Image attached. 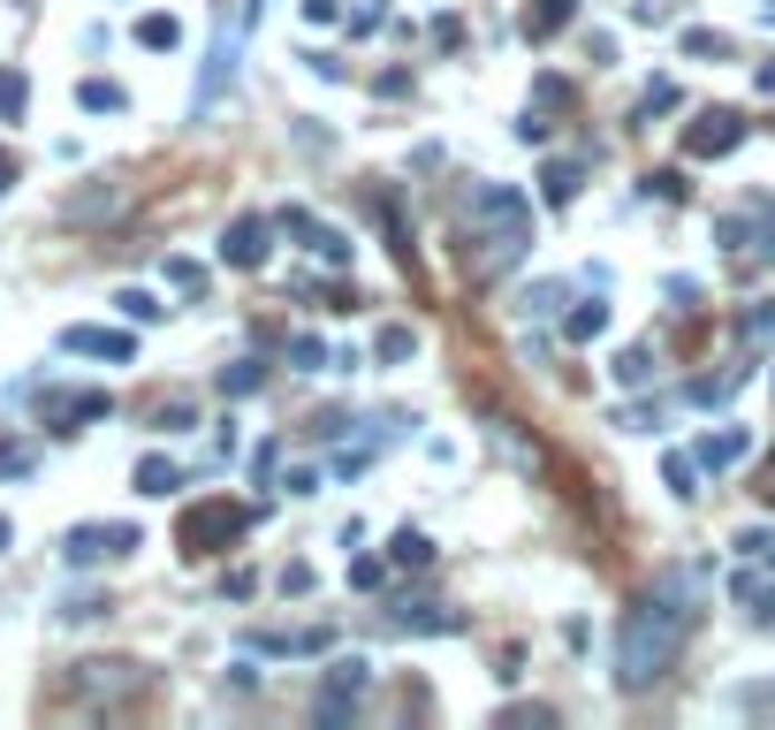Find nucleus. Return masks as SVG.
Returning a JSON list of instances; mask_svg holds the SVG:
<instances>
[{"instance_id": "56", "label": "nucleus", "mask_w": 775, "mask_h": 730, "mask_svg": "<svg viewBox=\"0 0 775 730\" xmlns=\"http://www.w3.org/2000/svg\"><path fill=\"white\" fill-rule=\"evenodd\" d=\"M768 388H775V373H768Z\"/></svg>"}, {"instance_id": "50", "label": "nucleus", "mask_w": 775, "mask_h": 730, "mask_svg": "<svg viewBox=\"0 0 775 730\" xmlns=\"http://www.w3.org/2000/svg\"><path fill=\"white\" fill-rule=\"evenodd\" d=\"M8 183H16V153H0V191H8Z\"/></svg>"}, {"instance_id": "26", "label": "nucleus", "mask_w": 775, "mask_h": 730, "mask_svg": "<svg viewBox=\"0 0 775 730\" xmlns=\"http://www.w3.org/2000/svg\"><path fill=\"white\" fill-rule=\"evenodd\" d=\"M677 107H685V91L669 85V77H654V85H646V99H639V123H654V115H677Z\"/></svg>"}, {"instance_id": "31", "label": "nucleus", "mask_w": 775, "mask_h": 730, "mask_svg": "<svg viewBox=\"0 0 775 730\" xmlns=\"http://www.w3.org/2000/svg\"><path fill=\"white\" fill-rule=\"evenodd\" d=\"M160 274H168V282L183 290V298H198V290H206V266H198V259H168Z\"/></svg>"}, {"instance_id": "9", "label": "nucleus", "mask_w": 775, "mask_h": 730, "mask_svg": "<svg viewBox=\"0 0 775 730\" xmlns=\"http://www.w3.org/2000/svg\"><path fill=\"white\" fill-rule=\"evenodd\" d=\"M266 252H274V221H258V214H236L228 228H220V259L228 266H266Z\"/></svg>"}, {"instance_id": "42", "label": "nucleus", "mask_w": 775, "mask_h": 730, "mask_svg": "<svg viewBox=\"0 0 775 730\" xmlns=\"http://www.w3.org/2000/svg\"><path fill=\"white\" fill-rule=\"evenodd\" d=\"M745 335H753V343H768V335H775V304H753V312H745Z\"/></svg>"}, {"instance_id": "35", "label": "nucleus", "mask_w": 775, "mask_h": 730, "mask_svg": "<svg viewBox=\"0 0 775 730\" xmlns=\"http://www.w3.org/2000/svg\"><path fill=\"white\" fill-rule=\"evenodd\" d=\"M115 304H122L129 320H160V312H168V304L153 298V290H115Z\"/></svg>"}, {"instance_id": "39", "label": "nucleus", "mask_w": 775, "mask_h": 730, "mask_svg": "<svg viewBox=\"0 0 775 730\" xmlns=\"http://www.w3.org/2000/svg\"><path fill=\"white\" fill-rule=\"evenodd\" d=\"M548 115H540V107H524V123H517V145H548Z\"/></svg>"}, {"instance_id": "52", "label": "nucleus", "mask_w": 775, "mask_h": 730, "mask_svg": "<svg viewBox=\"0 0 775 730\" xmlns=\"http://www.w3.org/2000/svg\"><path fill=\"white\" fill-rule=\"evenodd\" d=\"M761 503H768V510H775V473H768V487H761Z\"/></svg>"}, {"instance_id": "48", "label": "nucleus", "mask_w": 775, "mask_h": 730, "mask_svg": "<svg viewBox=\"0 0 775 730\" xmlns=\"http://www.w3.org/2000/svg\"><path fill=\"white\" fill-rule=\"evenodd\" d=\"M524 304H532V312H556V304H562V282H540V290H532Z\"/></svg>"}, {"instance_id": "54", "label": "nucleus", "mask_w": 775, "mask_h": 730, "mask_svg": "<svg viewBox=\"0 0 775 730\" xmlns=\"http://www.w3.org/2000/svg\"><path fill=\"white\" fill-rule=\"evenodd\" d=\"M761 16H768V23H775V0H761Z\"/></svg>"}, {"instance_id": "29", "label": "nucleus", "mask_w": 775, "mask_h": 730, "mask_svg": "<svg viewBox=\"0 0 775 730\" xmlns=\"http://www.w3.org/2000/svg\"><path fill=\"white\" fill-rule=\"evenodd\" d=\"M616 381H624V388H646V381H654V350L631 343L624 358H616Z\"/></svg>"}, {"instance_id": "27", "label": "nucleus", "mask_w": 775, "mask_h": 730, "mask_svg": "<svg viewBox=\"0 0 775 730\" xmlns=\"http://www.w3.org/2000/svg\"><path fill=\"white\" fill-rule=\"evenodd\" d=\"M677 46H685L691 61H723V53H730V39H723V31H707V23H691Z\"/></svg>"}, {"instance_id": "57", "label": "nucleus", "mask_w": 775, "mask_h": 730, "mask_svg": "<svg viewBox=\"0 0 775 730\" xmlns=\"http://www.w3.org/2000/svg\"><path fill=\"white\" fill-rule=\"evenodd\" d=\"M768 473H775V465H768Z\"/></svg>"}, {"instance_id": "6", "label": "nucleus", "mask_w": 775, "mask_h": 730, "mask_svg": "<svg viewBox=\"0 0 775 730\" xmlns=\"http://www.w3.org/2000/svg\"><path fill=\"white\" fill-rule=\"evenodd\" d=\"M46 427L53 434H77V427H91V419H107L115 411V396L107 388H46Z\"/></svg>"}, {"instance_id": "4", "label": "nucleus", "mask_w": 775, "mask_h": 730, "mask_svg": "<svg viewBox=\"0 0 775 730\" xmlns=\"http://www.w3.org/2000/svg\"><path fill=\"white\" fill-rule=\"evenodd\" d=\"M745 115H737V107H699V115H691L685 123V153L691 160H723V153H737V145H745Z\"/></svg>"}, {"instance_id": "14", "label": "nucleus", "mask_w": 775, "mask_h": 730, "mask_svg": "<svg viewBox=\"0 0 775 730\" xmlns=\"http://www.w3.org/2000/svg\"><path fill=\"white\" fill-rule=\"evenodd\" d=\"M586 191V160H548L540 168V206H570Z\"/></svg>"}, {"instance_id": "32", "label": "nucleus", "mask_w": 775, "mask_h": 730, "mask_svg": "<svg viewBox=\"0 0 775 730\" xmlns=\"http://www.w3.org/2000/svg\"><path fill=\"white\" fill-rule=\"evenodd\" d=\"M646 198H669V206H677V198H691V183L677 168H654L646 175Z\"/></svg>"}, {"instance_id": "55", "label": "nucleus", "mask_w": 775, "mask_h": 730, "mask_svg": "<svg viewBox=\"0 0 775 730\" xmlns=\"http://www.w3.org/2000/svg\"><path fill=\"white\" fill-rule=\"evenodd\" d=\"M768 252H775V214H768Z\"/></svg>"}, {"instance_id": "51", "label": "nucleus", "mask_w": 775, "mask_h": 730, "mask_svg": "<svg viewBox=\"0 0 775 730\" xmlns=\"http://www.w3.org/2000/svg\"><path fill=\"white\" fill-rule=\"evenodd\" d=\"M753 85H761V91H775V61H768V69H761V77H753Z\"/></svg>"}, {"instance_id": "28", "label": "nucleus", "mask_w": 775, "mask_h": 730, "mask_svg": "<svg viewBox=\"0 0 775 730\" xmlns=\"http://www.w3.org/2000/svg\"><path fill=\"white\" fill-rule=\"evenodd\" d=\"M661 479H669V495H677V503L699 495V465H691V457H661Z\"/></svg>"}, {"instance_id": "40", "label": "nucleus", "mask_w": 775, "mask_h": 730, "mask_svg": "<svg viewBox=\"0 0 775 730\" xmlns=\"http://www.w3.org/2000/svg\"><path fill=\"white\" fill-rule=\"evenodd\" d=\"M381 578H387V563H381V556H357V563H350V586H365V594H373Z\"/></svg>"}, {"instance_id": "44", "label": "nucleus", "mask_w": 775, "mask_h": 730, "mask_svg": "<svg viewBox=\"0 0 775 730\" xmlns=\"http://www.w3.org/2000/svg\"><path fill=\"white\" fill-rule=\"evenodd\" d=\"M373 91H381V99H403V91H411V69H381Z\"/></svg>"}, {"instance_id": "41", "label": "nucleus", "mask_w": 775, "mask_h": 730, "mask_svg": "<svg viewBox=\"0 0 775 730\" xmlns=\"http://www.w3.org/2000/svg\"><path fill=\"white\" fill-rule=\"evenodd\" d=\"M669 16H677V8H669V0H639V8H631V23H646V31H661V23H669Z\"/></svg>"}, {"instance_id": "47", "label": "nucleus", "mask_w": 775, "mask_h": 730, "mask_svg": "<svg viewBox=\"0 0 775 730\" xmlns=\"http://www.w3.org/2000/svg\"><path fill=\"white\" fill-rule=\"evenodd\" d=\"M282 594H312V563H290V571H282Z\"/></svg>"}, {"instance_id": "53", "label": "nucleus", "mask_w": 775, "mask_h": 730, "mask_svg": "<svg viewBox=\"0 0 775 730\" xmlns=\"http://www.w3.org/2000/svg\"><path fill=\"white\" fill-rule=\"evenodd\" d=\"M8 541H16V525H8V517H0V548H8Z\"/></svg>"}, {"instance_id": "18", "label": "nucleus", "mask_w": 775, "mask_h": 730, "mask_svg": "<svg viewBox=\"0 0 775 730\" xmlns=\"http://www.w3.org/2000/svg\"><path fill=\"white\" fill-rule=\"evenodd\" d=\"M570 16H578V0H532V8H524V39H532V46H540V39H556Z\"/></svg>"}, {"instance_id": "11", "label": "nucleus", "mask_w": 775, "mask_h": 730, "mask_svg": "<svg viewBox=\"0 0 775 730\" xmlns=\"http://www.w3.org/2000/svg\"><path fill=\"white\" fill-rule=\"evenodd\" d=\"M61 350H77V358H107V366H129V358H137V335H122V328H61Z\"/></svg>"}, {"instance_id": "15", "label": "nucleus", "mask_w": 775, "mask_h": 730, "mask_svg": "<svg viewBox=\"0 0 775 730\" xmlns=\"http://www.w3.org/2000/svg\"><path fill=\"white\" fill-rule=\"evenodd\" d=\"M395 624H403V632H464V616H457L449 602H403Z\"/></svg>"}, {"instance_id": "34", "label": "nucleus", "mask_w": 775, "mask_h": 730, "mask_svg": "<svg viewBox=\"0 0 775 730\" xmlns=\"http://www.w3.org/2000/svg\"><path fill=\"white\" fill-rule=\"evenodd\" d=\"M715 244H723V252H745V244H753V221H745V214H723V221H715Z\"/></svg>"}, {"instance_id": "45", "label": "nucleus", "mask_w": 775, "mask_h": 730, "mask_svg": "<svg viewBox=\"0 0 775 730\" xmlns=\"http://www.w3.org/2000/svg\"><path fill=\"white\" fill-rule=\"evenodd\" d=\"M304 23H343V0H304Z\"/></svg>"}, {"instance_id": "13", "label": "nucleus", "mask_w": 775, "mask_h": 730, "mask_svg": "<svg viewBox=\"0 0 775 730\" xmlns=\"http://www.w3.org/2000/svg\"><path fill=\"white\" fill-rule=\"evenodd\" d=\"M373 214H381V228H387L395 266H403V274H419V244H411V228H403V214H395V198H387V191H373Z\"/></svg>"}, {"instance_id": "38", "label": "nucleus", "mask_w": 775, "mask_h": 730, "mask_svg": "<svg viewBox=\"0 0 775 730\" xmlns=\"http://www.w3.org/2000/svg\"><path fill=\"white\" fill-rule=\"evenodd\" d=\"M433 46L457 53V46H464V16H433Z\"/></svg>"}, {"instance_id": "24", "label": "nucleus", "mask_w": 775, "mask_h": 730, "mask_svg": "<svg viewBox=\"0 0 775 730\" xmlns=\"http://www.w3.org/2000/svg\"><path fill=\"white\" fill-rule=\"evenodd\" d=\"M532 107H578V85L556 77V69H540V77H532Z\"/></svg>"}, {"instance_id": "8", "label": "nucleus", "mask_w": 775, "mask_h": 730, "mask_svg": "<svg viewBox=\"0 0 775 730\" xmlns=\"http://www.w3.org/2000/svg\"><path fill=\"white\" fill-rule=\"evenodd\" d=\"M365 685H373V662H365V654H335V662H327V692H320V723H343Z\"/></svg>"}, {"instance_id": "16", "label": "nucleus", "mask_w": 775, "mask_h": 730, "mask_svg": "<svg viewBox=\"0 0 775 730\" xmlns=\"http://www.w3.org/2000/svg\"><path fill=\"white\" fill-rule=\"evenodd\" d=\"M129 487L160 503V495H175V487H183V465H175V457H137V473H129Z\"/></svg>"}, {"instance_id": "49", "label": "nucleus", "mask_w": 775, "mask_h": 730, "mask_svg": "<svg viewBox=\"0 0 775 730\" xmlns=\"http://www.w3.org/2000/svg\"><path fill=\"white\" fill-rule=\"evenodd\" d=\"M282 487H290V495H320V473H312V465H297V473L282 479Z\"/></svg>"}, {"instance_id": "10", "label": "nucleus", "mask_w": 775, "mask_h": 730, "mask_svg": "<svg viewBox=\"0 0 775 730\" xmlns=\"http://www.w3.org/2000/svg\"><path fill=\"white\" fill-rule=\"evenodd\" d=\"M69 685L85 692V700H122V692H137L145 678H137V662H77Z\"/></svg>"}, {"instance_id": "21", "label": "nucleus", "mask_w": 775, "mask_h": 730, "mask_svg": "<svg viewBox=\"0 0 775 730\" xmlns=\"http://www.w3.org/2000/svg\"><path fill=\"white\" fill-rule=\"evenodd\" d=\"M77 107H85V115H122L129 91H122V85H107V77H85V85H77Z\"/></svg>"}, {"instance_id": "2", "label": "nucleus", "mask_w": 775, "mask_h": 730, "mask_svg": "<svg viewBox=\"0 0 775 730\" xmlns=\"http://www.w3.org/2000/svg\"><path fill=\"white\" fill-rule=\"evenodd\" d=\"M532 252V198L510 183H472L464 198V282H502Z\"/></svg>"}, {"instance_id": "17", "label": "nucleus", "mask_w": 775, "mask_h": 730, "mask_svg": "<svg viewBox=\"0 0 775 730\" xmlns=\"http://www.w3.org/2000/svg\"><path fill=\"white\" fill-rule=\"evenodd\" d=\"M387 563H395V571H426L433 541L419 533V525H395V533H387Z\"/></svg>"}, {"instance_id": "25", "label": "nucleus", "mask_w": 775, "mask_h": 730, "mask_svg": "<svg viewBox=\"0 0 775 730\" xmlns=\"http://www.w3.org/2000/svg\"><path fill=\"white\" fill-rule=\"evenodd\" d=\"M266 388V366L258 358H244V366H220V396H258Z\"/></svg>"}, {"instance_id": "23", "label": "nucleus", "mask_w": 775, "mask_h": 730, "mask_svg": "<svg viewBox=\"0 0 775 730\" xmlns=\"http://www.w3.org/2000/svg\"><path fill=\"white\" fill-rule=\"evenodd\" d=\"M23 107H31V77H23V69H0V123H23Z\"/></svg>"}, {"instance_id": "30", "label": "nucleus", "mask_w": 775, "mask_h": 730, "mask_svg": "<svg viewBox=\"0 0 775 730\" xmlns=\"http://www.w3.org/2000/svg\"><path fill=\"white\" fill-rule=\"evenodd\" d=\"M737 381H745V373H707V381H691V403H730Z\"/></svg>"}, {"instance_id": "37", "label": "nucleus", "mask_w": 775, "mask_h": 730, "mask_svg": "<svg viewBox=\"0 0 775 730\" xmlns=\"http://www.w3.org/2000/svg\"><path fill=\"white\" fill-rule=\"evenodd\" d=\"M31 465H39V457H31L23 441H0V479H23Z\"/></svg>"}, {"instance_id": "22", "label": "nucleus", "mask_w": 775, "mask_h": 730, "mask_svg": "<svg viewBox=\"0 0 775 730\" xmlns=\"http://www.w3.org/2000/svg\"><path fill=\"white\" fill-rule=\"evenodd\" d=\"M373 358H381V366H403V358H419V328H403V320H395V328H381Z\"/></svg>"}, {"instance_id": "20", "label": "nucleus", "mask_w": 775, "mask_h": 730, "mask_svg": "<svg viewBox=\"0 0 775 730\" xmlns=\"http://www.w3.org/2000/svg\"><path fill=\"white\" fill-rule=\"evenodd\" d=\"M137 46H145V53H175V46H183V23L153 8V16H137Z\"/></svg>"}, {"instance_id": "5", "label": "nucleus", "mask_w": 775, "mask_h": 730, "mask_svg": "<svg viewBox=\"0 0 775 730\" xmlns=\"http://www.w3.org/2000/svg\"><path fill=\"white\" fill-rule=\"evenodd\" d=\"M137 548V525H69V541H61V556L77 563V571H91V563H115Z\"/></svg>"}, {"instance_id": "46", "label": "nucleus", "mask_w": 775, "mask_h": 730, "mask_svg": "<svg viewBox=\"0 0 775 730\" xmlns=\"http://www.w3.org/2000/svg\"><path fill=\"white\" fill-rule=\"evenodd\" d=\"M252 586H258L252 571H228V578H220V594H228V602H252Z\"/></svg>"}, {"instance_id": "7", "label": "nucleus", "mask_w": 775, "mask_h": 730, "mask_svg": "<svg viewBox=\"0 0 775 730\" xmlns=\"http://www.w3.org/2000/svg\"><path fill=\"white\" fill-rule=\"evenodd\" d=\"M290 244H304L312 259H327V266H350V236L343 228H327L320 214H304V206H282V221H274Z\"/></svg>"}, {"instance_id": "43", "label": "nucleus", "mask_w": 775, "mask_h": 730, "mask_svg": "<svg viewBox=\"0 0 775 730\" xmlns=\"http://www.w3.org/2000/svg\"><path fill=\"white\" fill-rule=\"evenodd\" d=\"M153 427H160V434H183V427H190V403H160V411H153Z\"/></svg>"}, {"instance_id": "33", "label": "nucleus", "mask_w": 775, "mask_h": 730, "mask_svg": "<svg viewBox=\"0 0 775 730\" xmlns=\"http://www.w3.org/2000/svg\"><path fill=\"white\" fill-rule=\"evenodd\" d=\"M737 556H753V563H775V533H768V525H745V533H737Z\"/></svg>"}, {"instance_id": "19", "label": "nucleus", "mask_w": 775, "mask_h": 730, "mask_svg": "<svg viewBox=\"0 0 775 730\" xmlns=\"http://www.w3.org/2000/svg\"><path fill=\"white\" fill-rule=\"evenodd\" d=\"M562 335H570V343H593V335H608V304H601V298L570 304V312H562Z\"/></svg>"}, {"instance_id": "12", "label": "nucleus", "mask_w": 775, "mask_h": 730, "mask_svg": "<svg viewBox=\"0 0 775 730\" xmlns=\"http://www.w3.org/2000/svg\"><path fill=\"white\" fill-rule=\"evenodd\" d=\"M737 457H745V427H723V434H699V449H691V465H699V473H730Z\"/></svg>"}, {"instance_id": "3", "label": "nucleus", "mask_w": 775, "mask_h": 730, "mask_svg": "<svg viewBox=\"0 0 775 730\" xmlns=\"http://www.w3.org/2000/svg\"><path fill=\"white\" fill-rule=\"evenodd\" d=\"M252 517H258V510L228 503V495H206V503H190V510L175 517V548H183L190 563H206V556H220L236 533H252Z\"/></svg>"}, {"instance_id": "1", "label": "nucleus", "mask_w": 775, "mask_h": 730, "mask_svg": "<svg viewBox=\"0 0 775 730\" xmlns=\"http://www.w3.org/2000/svg\"><path fill=\"white\" fill-rule=\"evenodd\" d=\"M691 624H699V571H669L646 602L624 609V624H616V685L624 692H646L661 685L669 670H677V654H685Z\"/></svg>"}, {"instance_id": "36", "label": "nucleus", "mask_w": 775, "mask_h": 730, "mask_svg": "<svg viewBox=\"0 0 775 730\" xmlns=\"http://www.w3.org/2000/svg\"><path fill=\"white\" fill-rule=\"evenodd\" d=\"M290 358H297L304 373H320V366H327V343H320V335H290Z\"/></svg>"}]
</instances>
